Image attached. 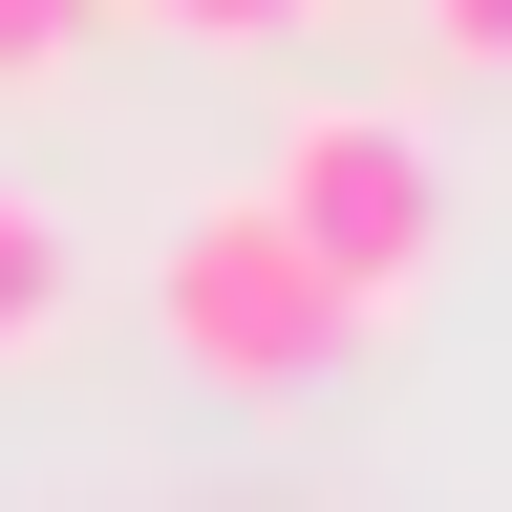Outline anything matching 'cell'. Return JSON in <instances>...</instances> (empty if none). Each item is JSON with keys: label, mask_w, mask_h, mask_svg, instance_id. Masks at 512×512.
Masks as SVG:
<instances>
[{"label": "cell", "mask_w": 512, "mask_h": 512, "mask_svg": "<svg viewBox=\"0 0 512 512\" xmlns=\"http://www.w3.org/2000/svg\"><path fill=\"white\" fill-rule=\"evenodd\" d=\"M64 320V235H43V192H0V363H22Z\"/></svg>", "instance_id": "cell-3"}, {"label": "cell", "mask_w": 512, "mask_h": 512, "mask_svg": "<svg viewBox=\"0 0 512 512\" xmlns=\"http://www.w3.org/2000/svg\"><path fill=\"white\" fill-rule=\"evenodd\" d=\"M256 214L320 256V299H342V320H384V299L448 256V171H427V128H406V107H299Z\"/></svg>", "instance_id": "cell-1"}, {"label": "cell", "mask_w": 512, "mask_h": 512, "mask_svg": "<svg viewBox=\"0 0 512 512\" xmlns=\"http://www.w3.org/2000/svg\"><path fill=\"white\" fill-rule=\"evenodd\" d=\"M150 22H192V43H278L299 0H150Z\"/></svg>", "instance_id": "cell-5"}, {"label": "cell", "mask_w": 512, "mask_h": 512, "mask_svg": "<svg viewBox=\"0 0 512 512\" xmlns=\"http://www.w3.org/2000/svg\"><path fill=\"white\" fill-rule=\"evenodd\" d=\"M427 43L448 64H512V0H427Z\"/></svg>", "instance_id": "cell-6"}, {"label": "cell", "mask_w": 512, "mask_h": 512, "mask_svg": "<svg viewBox=\"0 0 512 512\" xmlns=\"http://www.w3.org/2000/svg\"><path fill=\"white\" fill-rule=\"evenodd\" d=\"M150 320H171V363H192V384H235V406H278V384H320V363L363 342V320L320 299V256H299L278 214H256V192L171 235V278H150Z\"/></svg>", "instance_id": "cell-2"}, {"label": "cell", "mask_w": 512, "mask_h": 512, "mask_svg": "<svg viewBox=\"0 0 512 512\" xmlns=\"http://www.w3.org/2000/svg\"><path fill=\"white\" fill-rule=\"evenodd\" d=\"M86 22H107V0H0V86H43V64L86 43Z\"/></svg>", "instance_id": "cell-4"}]
</instances>
